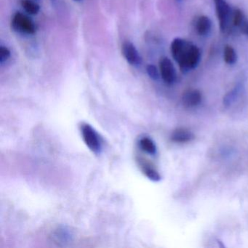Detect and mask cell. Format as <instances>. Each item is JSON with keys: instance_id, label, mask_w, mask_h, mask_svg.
I'll use <instances>...</instances> for the list:
<instances>
[{"instance_id": "1", "label": "cell", "mask_w": 248, "mask_h": 248, "mask_svg": "<svg viewBox=\"0 0 248 248\" xmlns=\"http://www.w3.org/2000/svg\"><path fill=\"white\" fill-rule=\"evenodd\" d=\"M172 58L179 66L183 73H187L198 66L201 59L200 49L191 42L175 38L171 43Z\"/></svg>"}, {"instance_id": "2", "label": "cell", "mask_w": 248, "mask_h": 248, "mask_svg": "<svg viewBox=\"0 0 248 248\" xmlns=\"http://www.w3.org/2000/svg\"><path fill=\"white\" fill-rule=\"evenodd\" d=\"M79 128L82 139L88 149L95 155H100L102 151V143L96 130L88 123H82Z\"/></svg>"}, {"instance_id": "3", "label": "cell", "mask_w": 248, "mask_h": 248, "mask_svg": "<svg viewBox=\"0 0 248 248\" xmlns=\"http://www.w3.org/2000/svg\"><path fill=\"white\" fill-rule=\"evenodd\" d=\"M216 14L220 24V31L226 32L229 26V21L232 18L233 12L226 0H214Z\"/></svg>"}, {"instance_id": "4", "label": "cell", "mask_w": 248, "mask_h": 248, "mask_svg": "<svg viewBox=\"0 0 248 248\" xmlns=\"http://www.w3.org/2000/svg\"><path fill=\"white\" fill-rule=\"evenodd\" d=\"M12 27L16 31L26 34H32L35 32L34 22L27 16L21 13H16L12 20Z\"/></svg>"}, {"instance_id": "5", "label": "cell", "mask_w": 248, "mask_h": 248, "mask_svg": "<svg viewBox=\"0 0 248 248\" xmlns=\"http://www.w3.org/2000/svg\"><path fill=\"white\" fill-rule=\"evenodd\" d=\"M159 72L165 83L172 85L176 80V72L172 62L168 58L163 57L159 61Z\"/></svg>"}, {"instance_id": "6", "label": "cell", "mask_w": 248, "mask_h": 248, "mask_svg": "<svg viewBox=\"0 0 248 248\" xmlns=\"http://www.w3.org/2000/svg\"><path fill=\"white\" fill-rule=\"evenodd\" d=\"M122 52L127 63L132 66H138L142 62V59L134 45L130 42H125L122 46Z\"/></svg>"}, {"instance_id": "7", "label": "cell", "mask_w": 248, "mask_h": 248, "mask_svg": "<svg viewBox=\"0 0 248 248\" xmlns=\"http://www.w3.org/2000/svg\"><path fill=\"white\" fill-rule=\"evenodd\" d=\"M136 162L139 165V168L141 170L142 172L144 174L145 176L147 177L151 181L158 182L161 180V175L156 168L148 162L145 158L141 156L136 157Z\"/></svg>"}, {"instance_id": "8", "label": "cell", "mask_w": 248, "mask_h": 248, "mask_svg": "<svg viewBox=\"0 0 248 248\" xmlns=\"http://www.w3.org/2000/svg\"><path fill=\"white\" fill-rule=\"evenodd\" d=\"M73 232L66 226L58 227L53 233V238L58 243H62L63 245L69 243L73 239Z\"/></svg>"}, {"instance_id": "9", "label": "cell", "mask_w": 248, "mask_h": 248, "mask_svg": "<svg viewBox=\"0 0 248 248\" xmlns=\"http://www.w3.org/2000/svg\"><path fill=\"white\" fill-rule=\"evenodd\" d=\"M201 101L202 94L197 90H189L183 95V103L186 107H197Z\"/></svg>"}, {"instance_id": "10", "label": "cell", "mask_w": 248, "mask_h": 248, "mask_svg": "<svg viewBox=\"0 0 248 248\" xmlns=\"http://www.w3.org/2000/svg\"><path fill=\"white\" fill-rule=\"evenodd\" d=\"M196 30L200 36H207L211 31V20L205 16H202L196 21Z\"/></svg>"}, {"instance_id": "11", "label": "cell", "mask_w": 248, "mask_h": 248, "mask_svg": "<svg viewBox=\"0 0 248 248\" xmlns=\"http://www.w3.org/2000/svg\"><path fill=\"white\" fill-rule=\"evenodd\" d=\"M194 139V134L189 130L184 128L177 129L171 135V140L175 143H188Z\"/></svg>"}, {"instance_id": "12", "label": "cell", "mask_w": 248, "mask_h": 248, "mask_svg": "<svg viewBox=\"0 0 248 248\" xmlns=\"http://www.w3.org/2000/svg\"><path fill=\"white\" fill-rule=\"evenodd\" d=\"M139 146L143 152L151 155H156L157 151L155 142L149 137H143L140 139L139 140Z\"/></svg>"}, {"instance_id": "13", "label": "cell", "mask_w": 248, "mask_h": 248, "mask_svg": "<svg viewBox=\"0 0 248 248\" xmlns=\"http://www.w3.org/2000/svg\"><path fill=\"white\" fill-rule=\"evenodd\" d=\"M232 23L233 27L236 28H240L241 30H243L245 26L247 25L245 21V15L241 10L236 9L233 11L232 14Z\"/></svg>"}, {"instance_id": "14", "label": "cell", "mask_w": 248, "mask_h": 248, "mask_svg": "<svg viewBox=\"0 0 248 248\" xmlns=\"http://www.w3.org/2000/svg\"><path fill=\"white\" fill-rule=\"evenodd\" d=\"M223 59L225 62L227 64H234L237 60V56H236V51L234 49L230 46H226L224 47V51H223Z\"/></svg>"}, {"instance_id": "15", "label": "cell", "mask_w": 248, "mask_h": 248, "mask_svg": "<svg viewBox=\"0 0 248 248\" xmlns=\"http://www.w3.org/2000/svg\"><path fill=\"white\" fill-rule=\"evenodd\" d=\"M21 5L26 12L28 13L30 15H37L40 12V8L38 4L31 0H22Z\"/></svg>"}, {"instance_id": "16", "label": "cell", "mask_w": 248, "mask_h": 248, "mask_svg": "<svg viewBox=\"0 0 248 248\" xmlns=\"http://www.w3.org/2000/svg\"><path fill=\"white\" fill-rule=\"evenodd\" d=\"M240 89V85H237V86L235 87L232 91H230L229 93L226 94L224 99H223V103H224L225 105H230L231 104H232V103L235 101L236 97L239 95Z\"/></svg>"}, {"instance_id": "17", "label": "cell", "mask_w": 248, "mask_h": 248, "mask_svg": "<svg viewBox=\"0 0 248 248\" xmlns=\"http://www.w3.org/2000/svg\"><path fill=\"white\" fill-rule=\"evenodd\" d=\"M146 72H147L148 75L151 79H154V80H157L159 78V71H158L157 68L153 64H149L146 66Z\"/></svg>"}, {"instance_id": "18", "label": "cell", "mask_w": 248, "mask_h": 248, "mask_svg": "<svg viewBox=\"0 0 248 248\" xmlns=\"http://www.w3.org/2000/svg\"><path fill=\"white\" fill-rule=\"evenodd\" d=\"M11 57V51L8 47L2 46L0 47V63L3 64Z\"/></svg>"}, {"instance_id": "19", "label": "cell", "mask_w": 248, "mask_h": 248, "mask_svg": "<svg viewBox=\"0 0 248 248\" xmlns=\"http://www.w3.org/2000/svg\"><path fill=\"white\" fill-rule=\"evenodd\" d=\"M243 32L245 34H248V24H247L246 27H245V30H244Z\"/></svg>"}, {"instance_id": "20", "label": "cell", "mask_w": 248, "mask_h": 248, "mask_svg": "<svg viewBox=\"0 0 248 248\" xmlns=\"http://www.w3.org/2000/svg\"><path fill=\"white\" fill-rule=\"evenodd\" d=\"M74 1H75V2H79L81 0H74Z\"/></svg>"}, {"instance_id": "21", "label": "cell", "mask_w": 248, "mask_h": 248, "mask_svg": "<svg viewBox=\"0 0 248 248\" xmlns=\"http://www.w3.org/2000/svg\"><path fill=\"white\" fill-rule=\"evenodd\" d=\"M177 1H179V2H181V1H182V0H177Z\"/></svg>"}]
</instances>
